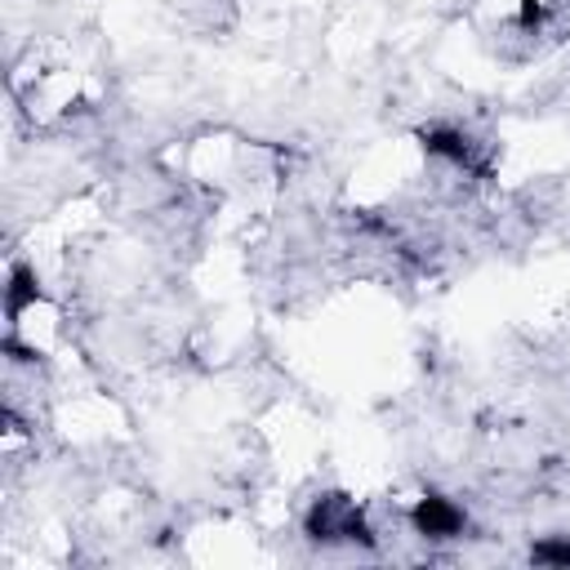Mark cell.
I'll return each mask as SVG.
<instances>
[{
  "mask_svg": "<svg viewBox=\"0 0 570 570\" xmlns=\"http://www.w3.org/2000/svg\"><path fill=\"white\" fill-rule=\"evenodd\" d=\"M530 561H539V566H570V534L539 539V543L530 548Z\"/></svg>",
  "mask_w": 570,
  "mask_h": 570,
  "instance_id": "5b68a950",
  "label": "cell"
},
{
  "mask_svg": "<svg viewBox=\"0 0 570 570\" xmlns=\"http://www.w3.org/2000/svg\"><path fill=\"white\" fill-rule=\"evenodd\" d=\"M410 521L419 534L428 539H445V534H459L463 530V512L445 499V494H423L414 508H410Z\"/></svg>",
  "mask_w": 570,
  "mask_h": 570,
  "instance_id": "7a4b0ae2",
  "label": "cell"
},
{
  "mask_svg": "<svg viewBox=\"0 0 570 570\" xmlns=\"http://www.w3.org/2000/svg\"><path fill=\"white\" fill-rule=\"evenodd\" d=\"M517 22H521L525 31H534V27L543 22V0H517Z\"/></svg>",
  "mask_w": 570,
  "mask_h": 570,
  "instance_id": "8992f818",
  "label": "cell"
},
{
  "mask_svg": "<svg viewBox=\"0 0 570 570\" xmlns=\"http://www.w3.org/2000/svg\"><path fill=\"white\" fill-rule=\"evenodd\" d=\"M307 539H316V543L347 539V543L374 548V530L365 525V512L352 499H343V494H325V499L312 503V512H307Z\"/></svg>",
  "mask_w": 570,
  "mask_h": 570,
  "instance_id": "6da1fadb",
  "label": "cell"
},
{
  "mask_svg": "<svg viewBox=\"0 0 570 570\" xmlns=\"http://www.w3.org/2000/svg\"><path fill=\"white\" fill-rule=\"evenodd\" d=\"M419 142L428 156H445L463 169H476V156H472V142L459 134V129H419Z\"/></svg>",
  "mask_w": 570,
  "mask_h": 570,
  "instance_id": "3957f363",
  "label": "cell"
},
{
  "mask_svg": "<svg viewBox=\"0 0 570 570\" xmlns=\"http://www.w3.org/2000/svg\"><path fill=\"white\" fill-rule=\"evenodd\" d=\"M40 303V281H36V272L27 267V263H13L9 267V285H4V312H9V321H18L27 307H36Z\"/></svg>",
  "mask_w": 570,
  "mask_h": 570,
  "instance_id": "277c9868",
  "label": "cell"
}]
</instances>
